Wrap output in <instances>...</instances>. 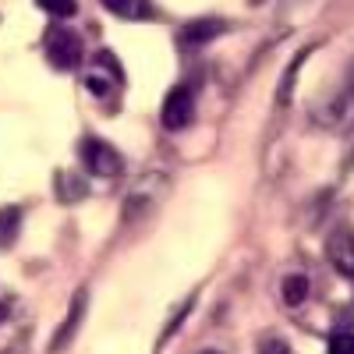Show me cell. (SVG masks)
Segmentation results:
<instances>
[{"label":"cell","mask_w":354,"mask_h":354,"mask_svg":"<svg viewBox=\"0 0 354 354\" xmlns=\"http://www.w3.org/2000/svg\"><path fill=\"white\" fill-rule=\"evenodd\" d=\"M46 61H50V68H57V71H75V68H82L85 50H82L78 32H71V28H64V25H57L53 32L46 36Z\"/></svg>","instance_id":"obj_1"},{"label":"cell","mask_w":354,"mask_h":354,"mask_svg":"<svg viewBox=\"0 0 354 354\" xmlns=\"http://www.w3.org/2000/svg\"><path fill=\"white\" fill-rule=\"evenodd\" d=\"M78 156H82L85 170L96 174V177H117L124 170V156L117 153L110 142H103V138H82Z\"/></svg>","instance_id":"obj_2"},{"label":"cell","mask_w":354,"mask_h":354,"mask_svg":"<svg viewBox=\"0 0 354 354\" xmlns=\"http://www.w3.org/2000/svg\"><path fill=\"white\" fill-rule=\"evenodd\" d=\"M160 121H163L167 131H185L195 121V93L188 85H177V88L167 93L163 110H160Z\"/></svg>","instance_id":"obj_3"},{"label":"cell","mask_w":354,"mask_h":354,"mask_svg":"<svg viewBox=\"0 0 354 354\" xmlns=\"http://www.w3.org/2000/svg\"><path fill=\"white\" fill-rule=\"evenodd\" d=\"M326 255L340 277H354V230L347 223H340L326 238Z\"/></svg>","instance_id":"obj_4"},{"label":"cell","mask_w":354,"mask_h":354,"mask_svg":"<svg viewBox=\"0 0 354 354\" xmlns=\"http://www.w3.org/2000/svg\"><path fill=\"white\" fill-rule=\"evenodd\" d=\"M85 308H88V294H85V290H75V298H71V308H68V319L61 322V330L53 333L50 354L64 351V347H68V344L75 340V333H78V326H82V319H85Z\"/></svg>","instance_id":"obj_5"},{"label":"cell","mask_w":354,"mask_h":354,"mask_svg":"<svg viewBox=\"0 0 354 354\" xmlns=\"http://www.w3.org/2000/svg\"><path fill=\"white\" fill-rule=\"evenodd\" d=\"M227 21L223 18H195L181 28V46H205V43H213L227 32Z\"/></svg>","instance_id":"obj_6"},{"label":"cell","mask_w":354,"mask_h":354,"mask_svg":"<svg viewBox=\"0 0 354 354\" xmlns=\"http://www.w3.org/2000/svg\"><path fill=\"white\" fill-rule=\"evenodd\" d=\"M100 4L113 18H124V21H149V18H156L153 0H100Z\"/></svg>","instance_id":"obj_7"},{"label":"cell","mask_w":354,"mask_h":354,"mask_svg":"<svg viewBox=\"0 0 354 354\" xmlns=\"http://www.w3.org/2000/svg\"><path fill=\"white\" fill-rule=\"evenodd\" d=\"M53 192H57V198L61 202H78V198H85L88 195V185H85V177H78L75 170H57V177H53Z\"/></svg>","instance_id":"obj_8"},{"label":"cell","mask_w":354,"mask_h":354,"mask_svg":"<svg viewBox=\"0 0 354 354\" xmlns=\"http://www.w3.org/2000/svg\"><path fill=\"white\" fill-rule=\"evenodd\" d=\"M308 290H312V283H308V277H301V273H290V277H283V283H280V294H283V305H290V308H298V305H305V298H308Z\"/></svg>","instance_id":"obj_9"},{"label":"cell","mask_w":354,"mask_h":354,"mask_svg":"<svg viewBox=\"0 0 354 354\" xmlns=\"http://www.w3.org/2000/svg\"><path fill=\"white\" fill-rule=\"evenodd\" d=\"M305 57H308V50H301V53L290 61V68L283 71V78H280V88H277V103H280V106H287V103L294 100V78H298V68L305 64Z\"/></svg>","instance_id":"obj_10"},{"label":"cell","mask_w":354,"mask_h":354,"mask_svg":"<svg viewBox=\"0 0 354 354\" xmlns=\"http://www.w3.org/2000/svg\"><path fill=\"white\" fill-rule=\"evenodd\" d=\"M18 227H21V209H15V205H4L0 209V245H15L18 238Z\"/></svg>","instance_id":"obj_11"},{"label":"cell","mask_w":354,"mask_h":354,"mask_svg":"<svg viewBox=\"0 0 354 354\" xmlns=\"http://www.w3.org/2000/svg\"><path fill=\"white\" fill-rule=\"evenodd\" d=\"M36 4L46 11V15H57V18H71L78 11L75 0H36Z\"/></svg>","instance_id":"obj_12"},{"label":"cell","mask_w":354,"mask_h":354,"mask_svg":"<svg viewBox=\"0 0 354 354\" xmlns=\"http://www.w3.org/2000/svg\"><path fill=\"white\" fill-rule=\"evenodd\" d=\"M326 354H354V333H333Z\"/></svg>","instance_id":"obj_13"},{"label":"cell","mask_w":354,"mask_h":354,"mask_svg":"<svg viewBox=\"0 0 354 354\" xmlns=\"http://www.w3.org/2000/svg\"><path fill=\"white\" fill-rule=\"evenodd\" d=\"M255 354H294V347H290L287 340H280V337H270V340H262V344H259Z\"/></svg>","instance_id":"obj_14"},{"label":"cell","mask_w":354,"mask_h":354,"mask_svg":"<svg viewBox=\"0 0 354 354\" xmlns=\"http://www.w3.org/2000/svg\"><path fill=\"white\" fill-rule=\"evenodd\" d=\"M351 93H354V68H351Z\"/></svg>","instance_id":"obj_15"}]
</instances>
